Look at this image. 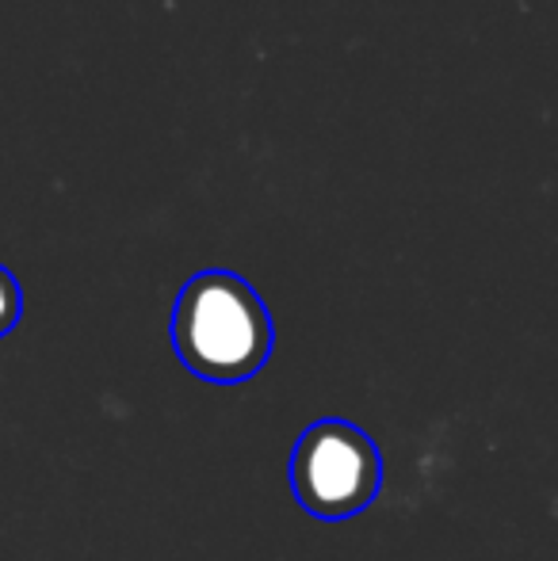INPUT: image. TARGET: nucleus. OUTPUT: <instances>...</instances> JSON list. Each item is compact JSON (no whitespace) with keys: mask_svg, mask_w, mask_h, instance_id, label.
Returning <instances> with one entry per match:
<instances>
[{"mask_svg":"<svg viewBox=\"0 0 558 561\" xmlns=\"http://www.w3.org/2000/svg\"><path fill=\"white\" fill-rule=\"evenodd\" d=\"M20 313H23L20 283H15V275L8 267H0V336H8L20 325Z\"/></svg>","mask_w":558,"mask_h":561,"instance_id":"nucleus-3","label":"nucleus"},{"mask_svg":"<svg viewBox=\"0 0 558 561\" xmlns=\"http://www.w3.org/2000/svg\"><path fill=\"white\" fill-rule=\"evenodd\" d=\"M276 344L264 298L234 272H200L172 310V347L203 382L238 386L261 375Z\"/></svg>","mask_w":558,"mask_h":561,"instance_id":"nucleus-1","label":"nucleus"},{"mask_svg":"<svg viewBox=\"0 0 558 561\" xmlns=\"http://www.w3.org/2000/svg\"><path fill=\"white\" fill-rule=\"evenodd\" d=\"M383 485V455L364 428L318 421L298 436L291 455V489L318 519H349L372 508Z\"/></svg>","mask_w":558,"mask_h":561,"instance_id":"nucleus-2","label":"nucleus"}]
</instances>
